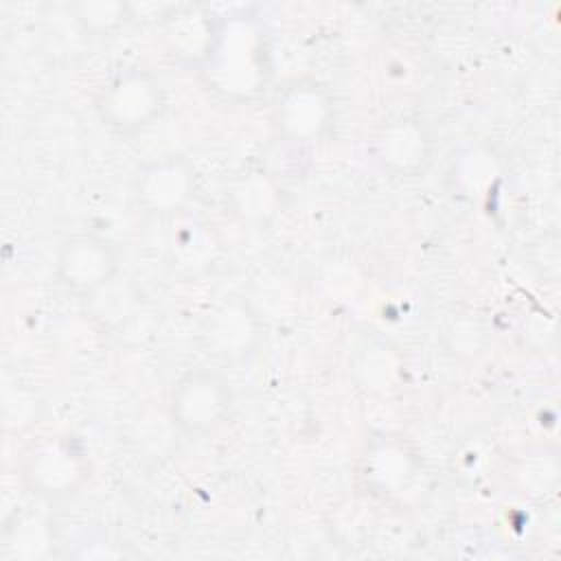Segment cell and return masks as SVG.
<instances>
[{"instance_id": "3", "label": "cell", "mask_w": 561, "mask_h": 561, "mask_svg": "<svg viewBox=\"0 0 561 561\" xmlns=\"http://www.w3.org/2000/svg\"><path fill=\"white\" fill-rule=\"evenodd\" d=\"M234 390L224 370L193 366L180 373L167 394V419L186 438L219 432L232 416Z\"/></svg>"}, {"instance_id": "10", "label": "cell", "mask_w": 561, "mask_h": 561, "mask_svg": "<svg viewBox=\"0 0 561 561\" xmlns=\"http://www.w3.org/2000/svg\"><path fill=\"white\" fill-rule=\"evenodd\" d=\"M421 473V462L414 451L399 438L373 440L364 456L359 478L370 495L394 500L408 493Z\"/></svg>"}, {"instance_id": "7", "label": "cell", "mask_w": 561, "mask_h": 561, "mask_svg": "<svg viewBox=\"0 0 561 561\" xmlns=\"http://www.w3.org/2000/svg\"><path fill=\"white\" fill-rule=\"evenodd\" d=\"M53 272L66 294L88 300L121 276V250L101 234L79 232L61 241Z\"/></svg>"}, {"instance_id": "1", "label": "cell", "mask_w": 561, "mask_h": 561, "mask_svg": "<svg viewBox=\"0 0 561 561\" xmlns=\"http://www.w3.org/2000/svg\"><path fill=\"white\" fill-rule=\"evenodd\" d=\"M208 90L226 101H250L272 79L265 28L256 18L234 15L217 20L210 46L197 66Z\"/></svg>"}, {"instance_id": "9", "label": "cell", "mask_w": 561, "mask_h": 561, "mask_svg": "<svg viewBox=\"0 0 561 561\" xmlns=\"http://www.w3.org/2000/svg\"><path fill=\"white\" fill-rule=\"evenodd\" d=\"M370 153L386 173L412 178L430 162L432 134L421 116L397 114L373 131Z\"/></svg>"}, {"instance_id": "12", "label": "cell", "mask_w": 561, "mask_h": 561, "mask_svg": "<svg viewBox=\"0 0 561 561\" xmlns=\"http://www.w3.org/2000/svg\"><path fill=\"white\" fill-rule=\"evenodd\" d=\"M226 199L239 219L263 224L278 213L283 186L265 167L250 169L232 180Z\"/></svg>"}, {"instance_id": "4", "label": "cell", "mask_w": 561, "mask_h": 561, "mask_svg": "<svg viewBox=\"0 0 561 561\" xmlns=\"http://www.w3.org/2000/svg\"><path fill=\"white\" fill-rule=\"evenodd\" d=\"M167 110V90L162 79L142 66L123 68L112 75L96 94V114L101 123L121 138L147 131Z\"/></svg>"}, {"instance_id": "8", "label": "cell", "mask_w": 561, "mask_h": 561, "mask_svg": "<svg viewBox=\"0 0 561 561\" xmlns=\"http://www.w3.org/2000/svg\"><path fill=\"white\" fill-rule=\"evenodd\" d=\"M333 96L322 83L313 79L289 83L272 107L274 138L298 149L320 142L333 125Z\"/></svg>"}, {"instance_id": "6", "label": "cell", "mask_w": 561, "mask_h": 561, "mask_svg": "<svg viewBox=\"0 0 561 561\" xmlns=\"http://www.w3.org/2000/svg\"><path fill=\"white\" fill-rule=\"evenodd\" d=\"M263 322L252 302L243 296L219 300L199 324V344L210 362L219 366H241L261 346Z\"/></svg>"}, {"instance_id": "5", "label": "cell", "mask_w": 561, "mask_h": 561, "mask_svg": "<svg viewBox=\"0 0 561 561\" xmlns=\"http://www.w3.org/2000/svg\"><path fill=\"white\" fill-rule=\"evenodd\" d=\"M199 191L195 162L180 151H167L145 160L131 178L136 208L158 221H171L188 213Z\"/></svg>"}, {"instance_id": "11", "label": "cell", "mask_w": 561, "mask_h": 561, "mask_svg": "<svg viewBox=\"0 0 561 561\" xmlns=\"http://www.w3.org/2000/svg\"><path fill=\"white\" fill-rule=\"evenodd\" d=\"M164 239L167 263L182 274H199L215 265L221 252V239L206 219L184 213L171 221Z\"/></svg>"}, {"instance_id": "2", "label": "cell", "mask_w": 561, "mask_h": 561, "mask_svg": "<svg viewBox=\"0 0 561 561\" xmlns=\"http://www.w3.org/2000/svg\"><path fill=\"white\" fill-rule=\"evenodd\" d=\"M90 458L81 438L53 432L33 438L20 458L24 489L42 502L55 504L77 495L90 480Z\"/></svg>"}, {"instance_id": "13", "label": "cell", "mask_w": 561, "mask_h": 561, "mask_svg": "<svg viewBox=\"0 0 561 561\" xmlns=\"http://www.w3.org/2000/svg\"><path fill=\"white\" fill-rule=\"evenodd\" d=\"M70 9L79 28L90 37H112L131 20V7L121 0H81Z\"/></svg>"}]
</instances>
